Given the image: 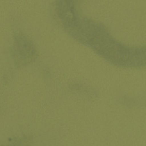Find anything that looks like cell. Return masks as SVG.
<instances>
[{"mask_svg":"<svg viewBox=\"0 0 146 146\" xmlns=\"http://www.w3.org/2000/svg\"><path fill=\"white\" fill-rule=\"evenodd\" d=\"M59 15H60L61 18L64 21H67L68 22H72L74 18V14L73 10H72V7L70 5H62L59 9Z\"/></svg>","mask_w":146,"mask_h":146,"instance_id":"1","label":"cell"}]
</instances>
